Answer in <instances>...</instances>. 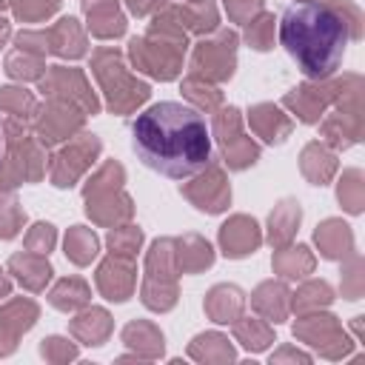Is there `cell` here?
I'll return each mask as SVG.
<instances>
[{
  "mask_svg": "<svg viewBox=\"0 0 365 365\" xmlns=\"http://www.w3.org/2000/svg\"><path fill=\"white\" fill-rule=\"evenodd\" d=\"M134 282H137V271L134 262L128 257H117L111 254L100 268H97V288L106 299L114 302H125L134 294Z\"/></svg>",
  "mask_w": 365,
  "mask_h": 365,
  "instance_id": "cell-15",
  "label": "cell"
},
{
  "mask_svg": "<svg viewBox=\"0 0 365 365\" xmlns=\"http://www.w3.org/2000/svg\"><path fill=\"white\" fill-rule=\"evenodd\" d=\"M345 80H348V77L334 80V83L317 80V86H314V83H305V86H299V88H291V91L282 97V103H285L302 123H319V117H322V111L328 108V103L336 100L339 91L345 88Z\"/></svg>",
  "mask_w": 365,
  "mask_h": 365,
  "instance_id": "cell-13",
  "label": "cell"
},
{
  "mask_svg": "<svg viewBox=\"0 0 365 365\" xmlns=\"http://www.w3.org/2000/svg\"><path fill=\"white\" fill-rule=\"evenodd\" d=\"M123 180H125V171L114 160L103 163L97 168V174L88 177L86 188H83V197H86V214L94 222L114 225V222H123L134 214L131 200L123 194Z\"/></svg>",
  "mask_w": 365,
  "mask_h": 365,
  "instance_id": "cell-5",
  "label": "cell"
},
{
  "mask_svg": "<svg viewBox=\"0 0 365 365\" xmlns=\"http://www.w3.org/2000/svg\"><path fill=\"white\" fill-rule=\"evenodd\" d=\"M174 262H177L180 274H197L214 262V251H211L208 240H202L197 234H185V237L174 240Z\"/></svg>",
  "mask_w": 365,
  "mask_h": 365,
  "instance_id": "cell-20",
  "label": "cell"
},
{
  "mask_svg": "<svg viewBox=\"0 0 365 365\" xmlns=\"http://www.w3.org/2000/svg\"><path fill=\"white\" fill-rule=\"evenodd\" d=\"M66 257L74 265H88L97 257V237L86 225H74L66 234Z\"/></svg>",
  "mask_w": 365,
  "mask_h": 365,
  "instance_id": "cell-32",
  "label": "cell"
},
{
  "mask_svg": "<svg viewBox=\"0 0 365 365\" xmlns=\"http://www.w3.org/2000/svg\"><path fill=\"white\" fill-rule=\"evenodd\" d=\"M34 319H37V305H34L31 299H11V302L0 311V322H3L14 336L26 334V331L34 325Z\"/></svg>",
  "mask_w": 365,
  "mask_h": 365,
  "instance_id": "cell-36",
  "label": "cell"
},
{
  "mask_svg": "<svg viewBox=\"0 0 365 365\" xmlns=\"http://www.w3.org/2000/svg\"><path fill=\"white\" fill-rule=\"evenodd\" d=\"M182 94H185V100H191L197 108H205V111L217 108L220 100H222V94H220L214 86H208V80H202V77H197V74H191V77L182 83Z\"/></svg>",
  "mask_w": 365,
  "mask_h": 365,
  "instance_id": "cell-40",
  "label": "cell"
},
{
  "mask_svg": "<svg viewBox=\"0 0 365 365\" xmlns=\"http://www.w3.org/2000/svg\"><path fill=\"white\" fill-rule=\"evenodd\" d=\"M168 11L177 17V23L182 29H191L197 34H208V31H217V6L211 0H197V3H182V6H168Z\"/></svg>",
  "mask_w": 365,
  "mask_h": 365,
  "instance_id": "cell-27",
  "label": "cell"
},
{
  "mask_svg": "<svg viewBox=\"0 0 365 365\" xmlns=\"http://www.w3.org/2000/svg\"><path fill=\"white\" fill-rule=\"evenodd\" d=\"M6 74L14 77V80H40L46 74V63H43L40 54L17 48L6 57Z\"/></svg>",
  "mask_w": 365,
  "mask_h": 365,
  "instance_id": "cell-35",
  "label": "cell"
},
{
  "mask_svg": "<svg viewBox=\"0 0 365 365\" xmlns=\"http://www.w3.org/2000/svg\"><path fill=\"white\" fill-rule=\"evenodd\" d=\"M202 177H197L194 182L182 185V194L200 208V211H208V214H220L228 208L231 202V188L225 182V174L220 171V165H214V160L200 171Z\"/></svg>",
  "mask_w": 365,
  "mask_h": 365,
  "instance_id": "cell-14",
  "label": "cell"
},
{
  "mask_svg": "<svg viewBox=\"0 0 365 365\" xmlns=\"http://www.w3.org/2000/svg\"><path fill=\"white\" fill-rule=\"evenodd\" d=\"M188 354L194 359H217V362H231L234 359V348L228 345V339L222 334H200L194 336V342L188 345Z\"/></svg>",
  "mask_w": 365,
  "mask_h": 365,
  "instance_id": "cell-33",
  "label": "cell"
},
{
  "mask_svg": "<svg viewBox=\"0 0 365 365\" xmlns=\"http://www.w3.org/2000/svg\"><path fill=\"white\" fill-rule=\"evenodd\" d=\"M314 240L319 245V254L325 259H342L354 251V237H351V228L342 222V220H325L322 225H317L314 231Z\"/></svg>",
  "mask_w": 365,
  "mask_h": 365,
  "instance_id": "cell-22",
  "label": "cell"
},
{
  "mask_svg": "<svg viewBox=\"0 0 365 365\" xmlns=\"http://www.w3.org/2000/svg\"><path fill=\"white\" fill-rule=\"evenodd\" d=\"M91 71L94 77L100 80L103 91H106V100H108V108L114 114H128L134 111L137 106H143L151 94L148 83L137 80L128 74V68L123 66V57L117 48H97L94 57H91Z\"/></svg>",
  "mask_w": 365,
  "mask_h": 365,
  "instance_id": "cell-4",
  "label": "cell"
},
{
  "mask_svg": "<svg viewBox=\"0 0 365 365\" xmlns=\"http://www.w3.org/2000/svg\"><path fill=\"white\" fill-rule=\"evenodd\" d=\"M225 11L234 23H248L254 14L262 11V0H225Z\"/></svg>",
  "mask_w": 365,
  "mask_h": 365,
  "instance_id": "cell-49",
  "label": "cell"
},
{
  "mask_svg": "<svg viewBox=\"0 0 365 365\" xmlns=\"http://www.w3.org/2000/svg\"><path fill=\"white\" fill-rule=\"evenodd\" d=\"M182 51H185V29L177 23L168 6L151 23L145 37H131L128 43V57L134 68L151 74L154 80H174L182 68Z\"/></svg>",
  "mask_w": 365,
  "mask_h": 365,
  "instance_id": "cell-3",
  "label": "cell"
},
{
  "mask_svg": "<svg viewBox=\"0 0 365 365\" xmlns=\"http://www.w3.org/2000/svg\"><path fill=\"white\" fill-rule=\"evenodd\" d=\"M14 345H17V336L0 322V356H6V354H11L14 351Z\"/></svg>",
  "mask_w": 365,
  "mask_h": 365,
  "instance_id": "cell-52",
  "label": "cell"
},
{
  "mask_svg": "<svg viewBox=\"0 0 365 365\" xmlns=\"http://www.w3.org/2000/svg\"><path fill=\"white\" fill-rule=\"evenodd\" d=\"M251 305L268 319V322H282L288 317V305H291V294L282 282H262L254 294H251Z\"/></svg>",
  "mask_w": 365,
  "mask_h": 365,
  "instance_id": "cell-25",
  "label": "cell"
},
{
  "mask_svg": "<svg viewBox=\"0 0 365 365\" xmlns=\"http://www.w3.org/2000/svg\"><path fill=\"white\" fill-rule=\"evenodd\" d=\"M40 354L46 359H51V362H66V359H74L77 356V348L68 339H63V336H48V339H43Z\"/></svg>",
  "mask_w": 365,
  "mask_h": 365,
  "instance_id": "cell-48",
  "label": "cell"
},
{
  "mask_svg": "<svg viewBox=\"0 0 365 365\" xmlns=\"http://www.w3.org/2000/svg\"><path fill=\"white\" fill-rule=\"evenodd\" d=\"M97 154H100V140L94 134H80V137L68 140V145L63 151H57L51 165H48L51 182L57 188L74 185L80 180V174L97 160Z\"/></svg>",
  "mask_w": 365,
  "mask_h": 365,
  "instance_id": "cell-11",
  "label": "cell"
},
{
  "mask_svg": "<svg viewBox=\"0 0 365 365\" xmlns=\"http://www.w3.org/2000/svg\"><path fill=\"white\" fill-rule=\"evenodd\" d=\"M342 294L348 299H359V294H362V285H359V257L351 259V268H348L345 282H342Z\"/></svg>",
  "mask_w": 365,
  "mask_h": 365,
  "instance_id": "cell-50",
  "label": "cell"
},
{
  "mask_svg": "<svg viewBox=\"0 0 365 365\" xmlns=\"http://www.w3.org/2000/svg\"><path fill=\"white\" fill-rule=\"evenodd\" d=\"M182 3H197V0H182Z\"/></svg>",
  "mask_w": 365,
  "mask_h": 365,
  "instance_id": "cell-58",
  "label": "cell"
},
{
  "mask_svg": "<svg viewBox=\"0 0 365 365\" xmlns=\"http://www.w3.org/2000/svg\"><path fill=\"white\" fill-rule=\"evenodd\" d=\"M9 271L17 277V282L29 291H43L46 282L51 279V265L46 259V254H34V251H20L9 257Z\"/></svg>",
  "mask_w": 365,
  "mask_h": 365,
  "instance_id": "cell-18",
  "label": "cell"
},
{
  "mask_svg": "<svg viewBox=\"0 0 365 365\" xmlns=\"http://www.w3.org/2000/svg\"><path fill=\"white\" fill-rule=\"evenodd\" d=\"M123 342L143 356H160L163 354V334L151 322H143V319L128 322L123 328Z\"/></svg>",
  "mask_w": 365,
  "mask_h": 365,
  "instance_id": "cell-30",
  "label": "cell"
},
{
  "mask_svg": "<svg viewBox=\"0 0 365 365\" xmlns=\"http://www.w3.org/2000/svg\"><path fill=\"white\" fill-rule=\"evenodd\" d=\"M214 134H217L220 145H225L228 140H234V137H240V134H242L240 111H237L234 106H228V108H222V111L217 114V120H214Z\"/></svg>",
  "mask_w": 365,
  "mask_h": 365,
  "instance_id": "cell-47",
  "label": "cell"
},
{
  "mask_svg": "<svg viewBox=\"0 0 365 365\" xmlns=\"http://www.w3.org/2000/svg\"><path fill=\"white\" fill-rule=\"evenodd\" d=\"M237 34L220 29L214 40H200L191 54V71L202 80H228L234 74Z\"/></svg>",
  "mask_w": 365,
  "mask_h": 365,
  "instance_id": "cell-8",
  "label": "cell"
},
{
  "mask_svg": "<svg viewBox=\"0 0 365 365\" xmlns=\"http://www.w3.org/2000/svg\"><path fill=\"white\" fill-rule=\"evenodd\" d=\"M0 108L6 114H11V120H26V117H34L37 103H34L31 91L6 86V88H0Z\"/></svg>",
  "mask_w": 365,
  "mask_h": 365,
  "instance_id": "cell-39",
  "label": "cell"
},
{
  "mask_svg": "<svg viewBox=\"0 0 365 365\" xmlns=\"http://www.w3.org/2000/svg\"><path fill=\"white\" fill-rule=\"evenodd\" d=\"M331 299H334L331 285L322 282V279H314V282H305V285L294 294V311H299V314L319 311V308L331 305Z\"/></svg>",
  "mask_w": 365,
  "mask_h": 365,
  "instance_id": "cell-37",
  "label": "cell"
},
{
  "mask_svg": "<svg viewBox=\"0 0 365 365\" xmlns=\"http://www.w3.org/2000/svg\"><path fill=\"white\" fill-rule=\"evenodd\" d=\"M165 3L168 0H125V6L131 9V14H137V17H145L151 11H160Z\"/></svg>",
  "mask_w": 365,
  "mask_h": 365,
  "instance_id": "cell-51",
  "label": "cell"
},
{
  "mask_svg": "<svg viewBox=\"0 0 365 365\" xmlns=\"http://www.w3.org/2000/svg\"><path fill=\"white\" fill-rule=\"evenodd\" d=\"M262 242V234H259V225L245 217V214H237L231 217L222 228H220V248L228 259H240V257H248L257 251V245Z\"/></svg>",
  "mask_w": 365,
  "mask_h": 365,
  "instance_id": "cell-16",
  "label": "cell"
},
{
  "mask_svg": "<svg viewBox=\"0 0 365 365\" xmlns=\"http://www.w3.org/2000/svg\"><path fill=\"white\" fill-rule=\"evenodd\" d=\"M108 248H111V254H117V257H128V259H134V254L140 251V245H143V231L137 228V225H123V228H114L111 234H108Z\"/></svg>",
  "mask_w": 365,
  "mask_h": 365,
  "instance_id": "cell-42",
  "label": "cell"
},
{
  "mask_svg": "<svg viewBox=\"0 0 365 365\" xmlns=\"http://www.w3.org/2000/svg\"><path fill=\"white\" fill-rule=\"evenodd\" d=\"M11 9L26 23H40L60 9V0H11Z\"/></svg>",
  "mask_w": 365,
  "mask_h": 365,
  "instance_id": "cell-44",
  "label": "cell"
},
{
  "mask_svg": "<svg viewBox=\"0 0 365 365\" xmlns=\"http://www.w3.org/2000/svg\"><path fill=\"white\" fill-rule=\"evenodd\" d=\"M68 328L83 345H103L111 334V317L106 308H86L71 319Z\"/></svg>",
  "mask_w": 365,
  "mask_h": 365,
  "instance_id": "cell-26",
  "label": "cell"
},
{
  "mask_svg": "<svg viewBox=\"0 0 365 365\" xmlns=\"http://www.w3.org/2000/svg\"><path fill=\"white\" fill-rule=\"evenodd\" d=\"M294 336L305 339L308 345H314L319 354L336 359L345 356L351 351V339L345 336V331L339 328L336 317L331 314H317V317H305L294 325Z\"/></svg>",
  "mask_w": 365,
  "mask_h": 365,
  "instance_id": "cell-12",
  "label": "cell"
},
{
  "mask_svg": "<svg viewBox=\"0 0 365 365\" xmlns=\"http://www.w3.org/2000/svg\"><path fill=\"white\" fill-rule=\"evenodd\" d=\"M57 242V231L51 222H34L26 234V248L34 251V254H48Z\"/></svg>",
  "mask_w": 365,
  "mask_h": 365,
  "instance_id": "cell-45",
  "label": "cell"
},
{
  "mask_svg": "<svg viewBox=\"0 0 365 365\" xmlns=\"http://www.w3.org/2000/svg\"><path fill=\"white\" fill-rule=\"evenodd\" d=\"M40 91L46 97L54 100H66L71 106H77L83 114H97L100 103L91 91V86L86 83L80 68H66V66H51L46 68V74L40 77Z\"/></svg>",
  "mask_w": 365,
  "mask_h": 365,
  "instance_id": "cell-9",
  "label": "cell"
},
{
  "mask_svg": "<svg viewBox=\"0 0 365 365\" xmlns=\"http://www.w3.org/2000/svg\"><path fill=\"white\" fill-rule=\"evenodd\" d=\"M83 117L86 114L77 106L48 97V103L34 111V134L43 145H57L63 140H71L74 131H80Z\"/></svg>",
  "mask_w": 365,
  "mask_h": 365,
  "instance_id": "cell-10",
  "label": "cell"
},
{
  "mask_svg": "<svg viewBox=\"0 0 365 365\" xmlns=\"http://www.w3.org/2000/svg\"><path fill=\"white\" fill-rule=\"evenodd\" d=\"M11 37V26H9V20L6 17H0V46H6V40Z\"/></svg>",
  "mask_w": 365,
  "mask_h": 365,
  "instance_id": "cell-54",
  "label": "cell"
},
{
  "mask_svg": "<svg viewBox=\"0 0 365 365\" xmlns=\"http://www.w3.org/2000/svg\"><path fill=\"white\" fill-rule=\"evenodd\" d=\"M359 20V9L351 0H302L285 9L279 40L305 77L328 80L339 68L348 40L362 37Z\"/></svg>",
  "mask_w": 365,
  "mask_h": 365,
  "instance_id": "cell-2",
  "label": "cell"
},
{
  "mask_svg": "<svg viewBox=\"0 0 365 365\" xmlns=\"http://www.w3.org/2000/svg\"><path fill=\"white\" fill-rule=\"evenodd\" d=\"M299 220H302V208L297 200H282L274 205V211L268 214V242L274 248H282L291 242L294 231L299 228Z\"/></svg>",
  "mask_w": 365,
  "mask_h": 365,
  "instance_id": "cell-21",
  "label": "cell"
},
{
  "mask_svg": "<svg viewBox=\"0 0 365 365\" xmlns=\"http://www.w3.org/2000/svg\"><path fill=\"white\" fill-rule=\"evenodd\" d=\"M274 271L282 274L285 279H297L314 271V257L305 245H291V248H277L274 254Z\"/></svg>",
  "mask_w": 365,
  "mask_h": 365,
  "instance_id": "cell-31",
  "label": "cell"
},
{
  "mask_svg": "<svg viewBox=\"0 0 365 365\" xmlns=\"http://www.w3.org/2000/svg\"><path fill=\"white\" fill-rule=\"evenodd\" d=\"M46 37H48V51H54L60 57L77 60V57H83L88 51L86 34H83V29H80V23L74 17L57 20L51 29H46Z\"/></svg>",
  "mask_w": 365,
  "mask_h": 365,
  "instance_id": "cell-19",
  "label": "cell"
},
{
  "mask_svg": "<svg viewBox=\"0 0 365 365\" xmlns=\"http://www.w3.org/2000/svg\"><path fill=\"white\" fill-rule=\"evenodd\" d=\"M0 154H3V125H0Z\"/></svg>",
  "mask_w": 365,
  "mask_h": 365,
  "instance_id": "cell-56",
  "label": "cell"
},
{
  "mask_svg": "<svg viewBox=\"0 0 365 365\" xmlns=\"http://www.w3.org/2000/svg\"><path fill=\"white\" fill-rule=\"evenodd\" d=\"M9 291H11V282H9V279H6V274L0 271V299H3V297H9Z\"/></svg>",
  "mask_w": 365,
  "mask_h": 365,
  "instance_id": "cell-55",
  "label": "cell"
},
{
  "mask_svg": "<svg viewBox=\"0 0 365 365\" xmlns=\"http://www.w3.org/2000/svg\"><path fill=\"white\" fill-rule=\"evenodd\" d=\"M251 128L265 140V143H282L291 134V120L271 103H259L248 111Z\"/></svg>",
  "mask_w": 365,
  "mask_h": 365,
  "instance_id": "cell-23",
  "label": "cell"
},
{
  "mask_svg": "<svg viewBox=\"0 0 365 365\" xmlns=\"http://www.w3.org/2000/svg\"><path fill=\"white\" fill-rule=\"evenodd\" d=\"M234 336L248 351H265L274 342V331L262 319H234Z\"/></svg>",
  "mask_w": 365,
  "mask_h": 365,
  "instance_id": "cell-34",
  "label": "cell"
},
{
  "mask_svg": "<svg viewBox=\"0 0 365 365\" xmlns=\"http://www.w3.org/2000/svg\"><path fill=\"white\" fill-rule=\"evenodd\" d=\"M274 17L271 14H257L254 20H248V26H245V40L257 48V51H268L271 46H274Z\"/></svg>",
  "mask_w": 365,
  "mask_h": 365,
  "instance_id": "cell-43",
  "label": "cell"
},
{
  "mask_svg": "<svg viewBox=\"0 0 365 365\" xmlns=\"http://www.w3.org/2000/svg\"><path fill=\"white\" fill-rule=\"evenodd\" d=\"M336 197L342 202L345 211L351 214H359L362 211V174L359 168H348L339 180V188H336Z\"/></svg>",
  "mask_w": 365,
  "mask_h": 365,
  "instance_id": "cell-41",
  "label": "cell"
},
{
  "mask_svg": "<svg viewBox=\"0 0 365 365\" xmlns=\"http://www.w3.org/2000/svg\"><path fill=\"white\" fill-rule=\"evenodd\" d=\"M88 299H91V288H88V282L80 279V277H63V279L48 291V302H51L57 311H66V314L86 308Z\"/></svg>",
  "mask_w": 365,
  "mask_h": 365,
  "instance_id": "cell-28",
  "label": "cell"
},
{
  "mask_svg": "<svg viewBox=\"0 0 365 365\" xmlns=\"http://www.w3.org/2000/svg\"><path fill=\"white\" fill-rule=\"evenodd\" d=\"M245 308V297L237 285H214L205 297V314L214 322H234Z\"/></svg>",
  "mask_w": 365,
  "mask_h": 365,
  "instance_id": "cell-24",
  "label": "cell"
},
{
  "mask_svg": "<svg viewBox=\"0 0 365 365\" xmlns=\"http://www.w3.org/2000/svg\"><path fill=\"white\" fill-rule=\"evenodd\" d=\"M6 3H9V0H0V9H3V6H6Z\"/></svg>",
  "mask_w": 365,
  "mask_h": 365,
  "instance_id": "cell-57",
  "label": "cell"
},
{
  "mask_svg": "<svg viewBox=\"0 0 365 365\" xmlns=\"http://www.w3.org/2000/svg\"><path fill=\"white\" fill-rule=\"evenodd\" d=\"M3 140L9 143V157L0 163V194L14 191L23 180L37 182L46 174V157L40 145L31 140V134L17 120H6Z\"/></svg>",
  "mask_w": 365,
  "mask_h": 365,
  "instance_id": "cell-6",
  "label": "cell"
},
{
  "mask_svg": "<svg viewBox=\"0 0 365 365\" xmlns=\"http://www.w3.org/2000/svg\"><path fill=\"white\" fill-rule=\"evenodd\" d=\"M83 11L88 17V31L100 40H111L125 31V17L120 14L117 0H83Z\"/></svg>",
  "mask_w": 365,
  "mask_h": 365,
  "instance_id": "cell-17",
  "label": "cell"
},
{
  "mask_svg": "<svg viewBox=\"0 0 365 365\" xmlns=\"http://www.w3.org/2000/svg\"><path fill=\"white\" fill-rule=\"evenodd\" d=\"M299 168H302V174H305L314 185H325V182L334 177V171H336V157H334L325 145L311 143V145H305V151H302Z\"/></svg>",
  "mask_w": 365,
  "mask_h": 365,
  "instance_id": "cell-29",
  "label": "cell"
},
{
  "mask_svg": "<svg viewBox=\"0 0 365 365\" xmlns=\"http://www.w3.org/2000/svg\"><path fill=\"white\" fill-rule=\"evenodd\" d=\"M177 262H174V240L163 237L151 242L145 259L143 279V305L151 311H168L177 302Z\"/></svg>",
  "mask_w": 365,
  "mask_h": 365,
  "instance_id": "cell-7",
  "label": "cell"
},
{
  "mask_svg": "<svg viewBox=\"0 0 365 365\" xmlns=\"http://www.w3.org/2000/svg\"><path fill=\"white\" fill-rule=\"evenodd\" d=\"M131 145L145 168L168 180H188L211 163V134L202 114L174 100L154 103L134 117Z\"/></svg>",
  "mask_w": 365,
  "mask_h": 365,
  "instance_id": "cell-1",
  "label": "cell"
},
{
  "mask_svg": "<svg viewBox=\"0 0 365 365\" xmlns=\"http://www.w3.org/2000/svg\"><path fill=\"white\" fill-rule=\"evenodd\" d=\"M271 359H299V362H308V354H299V351H291V348H285V351L274 354Z\"/></svg>",
  "mask_w": 365,
  "mask_h": 365,
  "instance_id": "cell-53",
  "label": "cell"
},
{
  "mask_svg": "<svg viewBox=\"0 0 365 365\" xmlns=\"http://www.w3.org/2000/svg\"><path fill=\"white\" fill-rule=\"evenodd\" d=\"M23 222H26V211H23L14 200L0 202V240L17 237L20 228H23Z\"/></svg>",
  "mask_w": 365,
  "mask_h": 365,
  "instance_id": "cell-46",
  "label": "cell"
},
{
  "mask_svg": "<svg viewBox=\"0 0 365 365\" xmlns=\"http://www.w3.org/2000/svg\"><path fill=\"white\" fill-rule=\"evenodd\" d=\"M222 157H225L228 168L240 171V168H248V165H254L259 160V145L251 137L240 134V137H234V140H228L222 145Z\"/></svg>",
  "mask_w": 365,
  "mask_h": 365,
  "instance_id": "cell-38",
  "label": "cell"
}]
</instances>
